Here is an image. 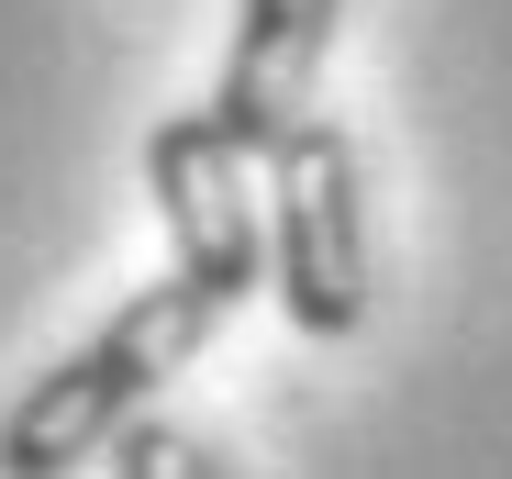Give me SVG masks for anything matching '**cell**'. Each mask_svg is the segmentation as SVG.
<instances>
[{
  "label": "cell",
  "mask_w": 512,
  "mask_h": 479,
  "mask_svg": "<svg viewBox=\"0 0 512 479\" xmlns=\"http://www.w3.org/2000/svg\"><path fill=\"white\" fill-rule=\"evenodd\" d=\"M223 312H234V301L201 290L190 268H179V279H156V290H134L90 346L56 357V368L23 390V402H12V424H0V468H12V479H56V468L112 457L123 424H134V402H145L156 379H179V368L212 346Z\"/></svg>",
  "instance_id": "cell-1"
},
{
  "label": "cell",
  "mask_w": 512,
  "mask_h": 479,
  "mask_svg": "<svg viewBox=\"0 0 512 479\" xmlns=\"http://www.w3.org/2000/svg\"><path fill=\"white\" fill-rule=\"evenodd\" d=\"M268 290L290 312V335L334 346L368 324V179L323 112L268 156Z\"/></svg>",
  "instance_id": "cell-2"
},
{
  "label": "cell",
  "mask_w": 512,
  "mask_h": 479,
  "mask_svg": "<svg viewBox=\"0 0 512 479\" xmlns=\"http://www.w3.org/2000/svg\"><path fill=\"white\" fill-rule=\"evenodd\" d=\"M145 190L167 212V246L179 268L223 301H245L268 279V234H256V201H245V145L223 134V112H179L145 134Z\"/></svg>",
  "instance_id": "cell-3"
},
{
  "label": "cell",
  "mask_w": 512,
  "mask_h": 479,
  "mask_svg": "<svg viewBox=\"0 0 512 479\" xmlns=\"http://www.w3.org/2000/svg\"><path fill=\"white\" fill-rule=\"evenodd\" d=\"M334 12L346 0H245L234 12V56H223V134L245 156H279L301 123H312V90H323V56H334Z\"/></svg>",
  "instance_id": "cell-4"
},
{
  "label": "cell",
  "mask_w": 512,
  "mask_h": 479,
  "mask_svg": "<svg viewBox=\"0 0 512 479\" xmlns=\"http://www.w3.org/2000/svg\"><path fill=\"white\" fill-rule=\"evenodd\" d=\"M123 468H134V479H190V468H223V446H201V435H156V424H123Z\"/></svg>",
  "instance_id": "cell-5"
}]
</instances>
